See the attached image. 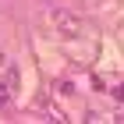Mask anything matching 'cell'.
Here are the masks:
<instances>
[{"label": "cell", "instance_id": "cell-1", "mask_svg": "<svg viewBox=\"0 0 124 124\" xmlns=\"http://www.w3.org/2000/svg\"><path fill=\"white\" fill-rule=\"evenodd\" d=\"M53 29L60 32V36H78V32H82V18H78V14H71V11H53Z\"/></svg>", "mask_w": 124, "mask_h": 124}, {"label": "cell", "instance_id": "cell-2", "mask_svg": "<svg viewBox=\"0 0 124 124\" xmlns=\"http://www.w3.org/2000/svg\"><path fill=\"white\" fill-rule=\"evenodd\" d=\"M11 99V82H4V78H0V106L7 103Z\"/></svg>", "mask_w": 124, "mask_h": 124}, {"label": "cell", "instance_id": "cell-3", "mask_svg": "<svg viewBox=\"0 0 124 124\" xmlns=\"http://www.w3.org/2000/svg\"><path fill=\"white\" fill-rule=\"evenodd\" d=\"M4 64H7V57H4V50H0V67H4Z\"/></svg>", "mask_w": 124, "mask_h": 124}]
</instances>
